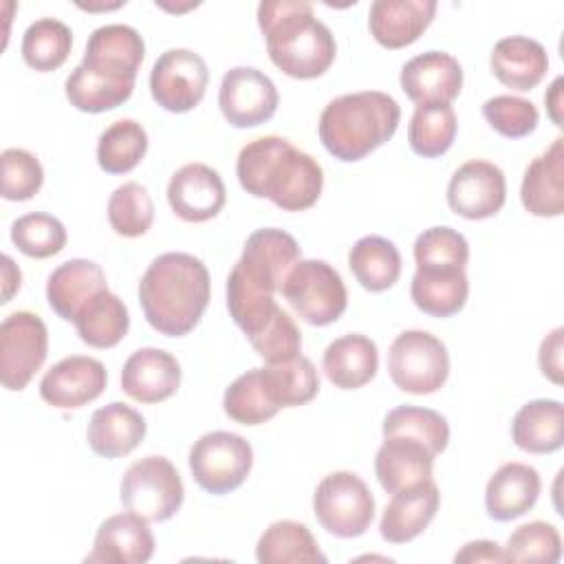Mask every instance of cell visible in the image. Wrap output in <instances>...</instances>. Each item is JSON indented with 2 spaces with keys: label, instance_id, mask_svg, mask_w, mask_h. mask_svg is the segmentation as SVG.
Returning <instances> with one entry per match:
<instances>
[{
  "label": "cell",
  "instance_id": "cell-1",
  "mask_svg": "<svg viewBox=\"0 0 564 564\" xmlns=\"http://www.w3.org/2000/svg\"><path fill=\"white\" fill-rule=\"evenodd\" d=\"M242 189L256 198H269L284 212L313 207L324 187L322 165L284 137H260L242 145L236 161Z\"/></svg>",
  "mask_w": 564,
  "mask_h": 564
},
{
  "label": "cell",
  "instance_id": "cell-2",
  "mask_svg": "<svg viewBox=\"0 0 564 564\" xmlns=\"http://www.w3.org/2000/svg\"><path fill=\"white\" fill-rule=\"evenodd\" d=\"M209 271L192 253L156 256L139 282V304L148 324L165 337L187 335L209 304Z\"/></svg>",
  "mask_w": 564,
  "mask_h": 564
},
{
  "label": "cell",
  "instance_id": "cell-3",
  "mask_svg": "<svg viewBox=\"0 0 564 564\" xmlns=\"http://www.w3.org/2000/svg\"><path fill=\"white\" fill-rule=\"evenodd\" d=\"M258 26L271 62L293 79L324 75L337 55L330 29L302 0H267L258 4Z\"/></svg>",
  "mask_w": 564,
  "mask_h": 564
},
{
  "label": "cell",
  "instance_id": "cell-4",
  "mask_svg": "<svg viewBox=\"0 0 564 564\" xmlns=\"http://www.w3.org/2000/svg\"><path fill=\"white\" fill-rule=\"evenodd\" d=\"M401 108L381 90L335 97L319 115V141L339 161H361L383 145L399 128Z\"/></svg>",
  "mask_w": 564,
  "mask_h": 564
},
{
  "label": "cell",
  "instance_id": "cell-5",
  "mask_svg": "<svg viewBox=\"0 0 564 564\" xmlns=\"http://www.w3.org/2000/svg\"><path fill=\"white\" fill-rule=\"evenodd\" d=\"M280 293L295 315L311 326H328L337 322L348 306L346 284L337 269L313 258L293 264Z\"/></svg>",
  "mask_w": 564,
  "mask_h": 564
},
{
  "label": "cell",
  "instance_id": "cell-6",
  "mask_svg": "<svg viewBox=\"0 0 564 564\" xmlns=\"http://www.w3.org/2000/svg\"><path fill=\"white\" fill-rule=\"evenodd\" d=\"M185 487L170 458L150 454L134 460L119 485V500L148 522L170 520L183 505Z\"/></svg>",
  "mask_w": 564,
  "mask_h": 564
},
{
  "label": "cell",
  "instance_id": "cell-7",
  "mask_svg": "<svg viewBox=\"0 0 564 564\" xmlns=\"http://www.w3.org/2000/svg\"><path fill=\"white\" fill-rule=\"evenodd\" d=\"M317 522L335 538H359L375 518V498L368 485L352 471H330L313 494Z\"/></svg>",
  "mask_w": 564,
  "mask_h": 564
},
{
  "label": "cell",
  "instance_id": "cell-8",
  "mask_svg": "<svg viewBox=\"0 0 564 564\" xmlns=\"http://www.w3.org/2000/svg\"><path fill=\"white\" fill-rule=\"evenodd\" d=\"M388 375L403 392L432 394L447 381V348L427 330H403L390 344Z\"/></svg>",
  "mask_w": 564,
  "mask_h": 564
},
{
  "label": "cell",
  "instance_id": "cell-9",
  "mask_svg": "<svg viewBox=\"0 0 564 564\" xmlns=\"http://www.w3.org/2000/svg\"><path fill=\"white\" fill-rule=\"evenodd\" d=\"M189 471L196 485L214 496L238 489L253 465V449L240 434L216 430L189 447Z\"/></svg>",
  "mask_w": 564,
  "mask_h": 564
},
{
  "label": "cell",
  "instance_id": "cell-10",
  "mask_svg": "<svg viewBox=\"0 0 564 564\" xmlns=\"http://www.w3.org/2000/svg\"><path fill=\"white\" fill-rule=\"evenodd\" d=\"M48 355V330L40 315L15 311L0 324V381L20 392L42 368Z\"/></svg>",
  "mask_w": 564,
  "mask_h": 564
},
{
  "label": "cell",
  "instance_id": "cell-11",
  "mask_svg": "<svg viewBox=\"0 0 564 564\" xmlns=\"http://www.w3.org/2000/svg\"><path fill=\"white\" fill-rule=\"evenodd\" d=\"M209 70L189 48H170L159 55L150 73L152 99L167 112H189L205 97Z\"/></svg>",
  "mask_w": 564,
  "mask_h": 564
},
{
  "label": "cell",
  "instance_id": "cell-12",
  "mask_svg": "<svg viewBox=\"0 0 564 564\" xmlns=\"http://www.w3.org/2000/svg\"><path fill=\"white\" fill-rule=\"evenodd\" d=\"M278 88L262 70L253 66H234L223 75L218 106L234 128H256L269 121L278 110Z\"/></svg>",
  "mask_w": 564,
  "mask_h": 564
},
{
  "label": "cell",
  "instance_id": "cell-13",
  "mask_svg": "<svg viewBox=\"0 0 564 564\" xmlns=\"http://www.w3.org/2000/svg\"><path fill=\"white\" fill-rule=\"evenodd\" d=\"M507 198V181L498 165L471 159L463 163L449 178L447 205L456 216L467 220H485L496 216Z\"/></svg>",
  "mask_w": 564,
  "mask_h": 564
},
{
  "label": "cell",
  "instance_id": "cell-14",
  "mask_svg": "<svg viewBox=\"0 0 564 564\" xmlns=\"http://www.w3.org/2000/svg\"><path fill=\"white\" fill-rule=\"evenodd\" d=\"M108 383L104 364L95 357L70 355L51 366L40 381V397L57 410H77L95 401Z\"/></svg>",
  "mask_w": 564,
  "mask_h": 564
},
{
  "label": "cell",
  "instance_id": "cell-15",
  "mask_svg": "<svg viewBox=\"0 0 564 564\" xmlns=\"http://www.w3.org/2000/svg\"><path fill=\"white\" fill-rule=\"evenodd\" d=\"M399 82L416 106H449L460 95L463 68L445 51H425L403 64Z\"/></svg>",
  "mask_w": 564,
  "mask_h": 564
},
{
  "label": "cell",
  "instance_id": "cell-16",
  "mask_svg": "<svg viewBox=\"0 0 564 564\" xmlns=\"http://www.w3.org/2000/svg\"><path fill=\"white\" fill-rule=\"evenodd\" d=\"M297 260H302V251L291 234L275 227H262L247 238L236 267L249 280L275 293L282 289L286 273Z\"/></svg>",
  "mask_w": 564,
  "mask_h": 564
},
{
  "label": "cell",
  "instance_id": "cell-17",
  "mask_svg": "<svg viewBox=\"0 0 564 564\" xmlns=\"http://www.w3.org/2000/svg\"><path fill=\"white\" fill-rule=\"evenodd\" d=\"M227 189L220 174L205 163L178 167L167 183V203L185 223H205L220 214Z\"/></svg>",
  "mask_w": 564,
  "mask_h": 564
},
{
  "label": "cell",
  "instance_id": "cell-18",
  "mask_svg": "<svg viewBox=\"0 0 564 564\" xmlns=\"http://www.w3.org/2000/svg\"><path fill=\"white\" fill-rule=\"evenodd\" d=\"M143 55L145 44L137 29L128 24H104L90 33L82 66L112 79L134 82Z\"/></svg>",
  "mask_w": 564,
  "mask_h": 564
},
{
  "label": "cell",
  "instance_id": "cell-19",
  "mask_svg": "<svg viewBox=\"0 0 564 564\" xmlns=\"http://www.w3.org/2000/svg\"><path fill=\"white\" fill-rule=\"evenodd\" d=\"M154 535L145 518L134 511L115 513L99 524L86 562L143 564L154 555Z\"/></svg>",
  "mask_w": 564,
  "mask_h": 564
},
{
  "label": "cell",
  "instance_id": "cell-20",
  "mask_svg": "<svg viewBox=\"0 0 564 564\" xmlns=\"http://www.w3.org/2000/svg\"><path fill=\"white\" fill-rule=\"evenodd\" d=\"M181 386V364L161 348L134 350L121 370V390L139 403H161L176 394Z\"/></svg>",
  "mask_w": 564,
  "mask_h": 564
},
{
  "label": "cell",
  "instance_id": "cell-21",
  "mask_svg": "<svg viewBox=\"0 0 564 564\" xmlns=\"http://www.w3.org/2000/svg\"><path fill=\"white\" fill-rule=\"evenodd\" d=\"M438 505L441 494L432 478L392 494L379 522L381 538L390 544L412 542L434 520Z\"/></svg>",
  "mask_w": 564,
  "mask_h": 564
},
{
  "label": "cell",
  "instance_id": "cell-22",
  "mask_svg": "<svg viewBox=\"0 0 564 564\" xmlns=\"http://www.w3.org/2000/svg\"><path fill=\"white\" fill-rule=\"evenodd\" d=\"M434 0H375L368 11L370 35L383 48H403L416 42L432 24Z\"/></svg>",
  "mask_w": 564,
  "mask_h": 564
},
{
  "label": "cell",
  "instance_id": "cell-23",
  "mask_svg": "<svg viewBox=\"0 0 564 564\" xmlns=\"http://www.w3.org/2000/svg\"><path fill=\"white\" fill-rule=\"evenodd\" d=\"M520 200L524 209L540 218H555L564 212V139L557 137L535 156L522 176Z\"/></svg>",
  "mask_w": 564,
  "mask_h": 564
},
{
  "label": "cell",
  "instance_id": "cell-24",
  "mask_svg": "<svg viewBox=\"0 0 564 564\" xmlns=\"http://www.w3.org/2000/svg\"><path fill=\"white\" fill-rule=\"evenodd\" d=\"M542 489L540 474L527 463H505L485 487V507L489 518L509 522L524 516L538 500Z\"/></svg>",
  "mask_w": 564,
  "mask_h": 564
},
{
  "label": "cell",
  "instance_id": "cell-25",
  "mask_svg": "<svg viewBox=\"0 0 564 564\" xmlns=\"http://www.w3.org/2000/svg\"><path fill=\"white\" fill-rule=\"evenodd\" d=\"M434 454L408 436H386L375 456V474L388 494H397L416 482L430 480Z\"/></svg>",
  "mask_w": 564,
  "mask_h": 564
},
{
  "label": "cell",
  "instance_id": "cell-26",
  "mask_svg": "<svg viewBox=\"0 0 564 564\" xmlns=\"http://www.w3.org/2000/svg\"><path fill=\"white\" fill-rule=\"evenodd\" d=\"M489 66L500 84L511 90L524 93L535 88L544 79L549 70V55L538 40L524 35H509L494 44Z\"/></svg>",
  "mask_w": 564,
  "mask_h": 564
},
{
  "label": "cell",
  "instance_id": "cell-27",
  "mask_svg": "<svg viewBox=\"0 0 564 564\" xmlns=\"http://www.w3.org/2000/svg\"><path fill=\"white\" fill-rule=\"evenodd\" d=\"M108 289L104 269L86 258L62 262L46 280V300L53 313L73 322L79 308L99 291Z\"/></svg>",
  "mask_w": 564,
  "mask_h": 564
},
{
  "label": "cell",
  "instance_id": "cell-28",
  "mask_svg": "<svg viewBox=\"0 0 564 564\" xmlns=\"http://www.w3.org/2000/svg\"><path fill=\"white\" fill-rule=\"evenodd\" d=\"M145 430V419L134 408L121 401H112L93 412L86 438L97 456L119 458L141 445Z\"/></svg>",
  "mask_w": 564,
  "mask_h": 564
},
{
  "label": "cell",
  "instance_id": "cell-29",
  "mask_svg": "<svg viewBox=\"0 0 564 564\" xmlns=\"http://www.w3.org/2000/svg\"><path fill=\"white\" fill-rule=\"evenodd\" d=\"M326 379L339 390H357L377 375V344L359 333H348L333 339L322 357Z\"/></svg>",
  "mask_w": 564,
  "mask_h": 564
},
{
  "label": "cell",
  "instance_id": "cell-30",
  "mask_svg": "<svg viewBox=\"0 0 564 564\" xmlns=\"http://www.w3.org/2000/svg\"><path fill=\"white\" fill-rule=\"evenodd\" d=\"M410 295L419 311L432 317L456 315L469 295V280L465 269L432 267L416 269L410 282Z\"/></svg>",
  "mask_w": 564,
  "mask_h": 564
},
{
  "label": "cell",
  "instance_id": "cell-31",
  "mask_svg": "<svg viewBox=\"0 0 564 564\" xmlns=\"http://www.w3.org/2000/svg\"><path fill=\"white\" fill-rule=\"evenodd\" d=\"M516 447L529 454H551L564 445V408L555 399L524 403L511 421Z\"/></svg>",
  "mask_w": 564,
  "mask_h": 564
},
{
  "label": "cell",
  "instance_id": "cell-32",
  "mask_svg": "<svg viewBox=\"0 0 564 564\" xmlns=\"http://www.w3.org/2000/svg\"><path fill=\"white\" fill-rule=\"evenodd\" d=\"M73 324L84 344L93 348H112L126 337L130 315L123 300L104 289L79 308Z\"/></svg>",
  "mask_w": 564,
  "mask_h": 564
},
{
  "label": "cell",
  "instance_id": "cell-33",
  "mask_svg": "<svg viewBox=\"0 0 564 564\" xmlns=\"http://www.w3.org/2000/svg\"><path fill=\"white\" fill-rule=\"evenodd\" d=\"M260 564H315L326 562L311 529L295 520H278L264 529L256 544Z\"/></svg>",
  "mask_w": 564,
  "mask_h": 564
},
{
  "label": "cell",
  "instance_id": "cell-34",
  "mask_svg": "<svg viewBox=\"0 0 564 564\" xmlns=\"http://www.w3.org/2000/svg\"><path fill=\"white\" fill-rule=\"evenodd\" d=\"M348 267L366 291L381 293L399 280L401 253L388 238L364 236L350 247Z\"/></svg>",
  "mask_w": 564,
  "mask_h": 564
},
{
  "label": "cell",
  "instance_id": "cell-35",
  "mask_svg": "<svg viewBox=\"0 0 564 564\" xmlns=\"http://www.w3.org/2000/svg\"><path fill=\"white\" fill-rule=\"evenodd\" d=\"M262 379L278 408L304 405L319 392V375L313 361L304 355L262 366Z\"/></svg>",
  "mask_w": 564,
  "mask_h": 564
},
{
  "label": "cell",
  "instance_id": "cell-36",
  "mask_svg": "<svg viewBox=\"0 0 564 564\" xmlns=\"http://www.w3.org/2000/svg\"><path fill=\"white\" fill-rule=\"evenodd\" d=\"M66 99L82 112H106L130 99L134 82L112 79L77 64L64 84Z\"/></svg>",
  "mask_w": 564,
  "mask_h": 564
},
{
  "label": "cell",
  "instance_id": "cell-37",
  "mask_svg": "<svg viewBox=\"0 0 564 564\" xmlns=\"http://www.w3.org/2000/svg\"><path fill=\"white\" fill-rule=\"evenodd\" d=\"M148 152V132L134 119L112 121L97 141V163L108 174L134 170Z\"/></svg>",
  "mask_w": 564,
  "mask_h": 564
},
{
  "label": "cell",
  "instance_id": "cell-38",
  "mask_svg": "<svg viewBox=\"0 0 564 564\" xmlns=\"http://www.w3.org/2000/svg\"><path fill=\"white\" fill-rule=\"evenodd\" d=\"M73 48V31L55 18H40L31 22L22 35V57L26 66L48 73L59 68Z\"/></svg>",
  "mask_w": 564,
  "mask_h": 564
},
{
  "label": "cell",
  "instance_id": "cell-39",
  "mask_svg": "<svg viewBox=\"0 0 564 564\" xmlns=\"http://www.w3.org/2000/svg\"><path fill=\"white\" fill-rule=\"evenodd\" d=\"M223 410L240 425H260L280 412L267 392L262 368H251L229 383L223 394Z\"/></svg>",
  "mask_w": 564,
  "mask_h": 564
},
{
  "label": "cell",
  "instance_id": "cell-40",
  "mask_svg": "<svg viewBox=\"0 0 564 564\" xmlns=\"http://www.w3.org/2000/svg\"><path fill=\"white\" fill-rule=\"evenodd\" d=\"M458 121L452 106H416L408 126V141L414 154L434 159L452 148Z\"/></svg>",
  "mask_w": 564,
  "mask_h": 564
},
{
  "label": "cell",
  "instance_id": "cell-41",
  "mask_svg": "<svg viewBox=\"0 0 564 564\" xmlns=\"http://www.w3.org/2000/svg\"><path fill=\"white\" fill-rule=\"evenodd\" d=\"M386 436H408L423 443L434 456H438L449 443L447 419L430 408L419 405H399L390 410L383 419V438Z\"/></svg>",
  "mask_w": 564,
  "mask_h": 564
},
{
  "label": "cell",
  "instance_id": "cell-42",
  "mask_svg": "<svg viewBox=\"0 0 564 564\" xmlns=\"http://www.w3.org/2000/svg\"><path fill=\"white\" fill-rule=\"evenodd\" d=\"M154 220V205L148 189L137 183L128 181L119 185L108 198V223L115 234L123 238H139L143 236Z\"/></svg>",
  "mask_w": 564,
  "mask_h": 564
},
{
  "label": "cell",
  "instance_id": "cell-43",
  "mask_svg": "<svg viewBox=\"0 0 564 564\" xmlns=\"http://www.w3.org/2000/svg\"><path fill=\"white\" fill-rule=\"evenodd\" d=\"M11 242L29 258L44 260L59 253L66 245V227L59 218L33 212L24 214L11 225Z\"/></svg>",
  "mask_w": 564,
  "mask_h": 564
},
{
  "label": "cell",
  "instance_id": "cell-44",
  "mask_svg": "<svg viewBox=\"0 0 564 564\" xmlns=\"http://www.w3.org/2000/svg\"><path fill=\"white\" fill-rule=\"evenodd\" d=\"M505 562L516 564H555L562 557V538L549 522L533 520L520 524L507 540Z\"/></svg>",
  "mask_w": 564,
  "mask_h": 564
},
{
  "label": "cell",
  "instance_id": "cell-45",
  "mask_svg": "<svg viewBox=\"0 0 564 564\" xmlns=\"http://www.w3.org/2000/svg\"><path fill=\"white\" fill-rule=\"evenodd\" d=\"M469 260V245L465 236L447 225L425 229L414 242L416 269L456 267L465 269Z\"/></svg>",
  "mask_w": 564,
  "mask_h": 564
},
{
  "label": "cell",
  "instance_id": "cell-46",
  "mask_svg": "<svg viewBox=\"0 0 564 564\" xmlns=\"http://www.w3.org/2000/svg\"><path fill=\"white\" fill-rule=\"evenodd\" d=\"M247 339L267 364L293 359L302 350V333L293 317L280 306L273 311L269 322Z\"/></svg>",
  "mask_w": 564,
  "mask_h": 564
},
{
  "label": "cell",
  "instance_id": "cell-47",
  "mask_svg": "<svg viewBox=\"0 0 564 564\" xmlns=\"http://www.w3.org/2000/svg\"><path fill=\"white\" fill-rule=\"evenodd\" d=\"M482 117L487 123L507 139H522L538 128V108L516 95H496L482 104Z\"/></svg>",
  "mask_w": 564,
  "mask_h": 564
},
{
  "label": "cell",
  "instance_id": "cell-48",
  "mask_svg": "<svg viewBox=\"0 0 564 564\" xmlns=\"http://www.w3.org/2000/svg\"><path fill=\"white\" fill-rule=\"evenodd\" d=\"M0 167L4 200H29L40 192L44 183V170L37 156L29 150L7 148L0 154Z\"/></svg>",
  "mask_w": 564,
  "mask_h": 564
},
{
  "label": "cell",
  "instance_id": "cell-49",
  "mask_svg": "<svg viewBox=\"0 0 564 564\" xmlns=\"http://www.w3.org/2000/svg\"><path fill=\"white\" fill-rule=\"evenodd\" d=\"M562 350H564V328H553L540 344L538 364L542 375L555 386L562 383Z\"/></svg>",
  "mask_w": 564,
  "mask_h": 564
},
{
  "label": "cell",
  "instance_id": "cell-50",
  "mask_svg": "<svg viewBox=\"0 0 564 564\" xmlns=\"http://www.w3.org/2000/svg\"><path fill=\"white\" fill-rule=\"evenodd\" d=\"M454 562H489V564H498V562H505V551L500 544L491 542V540H474V542H467L456 555H454Z\"/></svg>",
  "mask_w": 564,
  "mask_h": 564
},
{
  "label": "cell",
  "instance_id": "cell-51",
  "mask_svg": "<svg viewBox=\"0 0 564 564\" xmlns=\"http://www.w3.org/2000/svg\"><path fill=\"white\" fill-rule=\"evenodd\" d=\"M562 86H564V77H555V82L551 84V88L544 95V104H546V112L551 117V121L562 128Z\"/></svg>",
  "mask_w": 564,
  "mask_h": 564
},
{
  "label": "cell",
  "instance_id": "cell-52",
  "mask_svg": "<svg viewBox=\"0 0 564 564\" xmlns=\"http://www.w3.org/2000/svg\"><path fill=\"white\" fill-rule=\"evenodd\" d=\"M20 282H22L20 269L9 256H2V304H7L11 295L20 289Z\"/></svg>",
  "mask_w": 564,
  "mask_h": 564
},
{
  "label": "cell",
  "instance_id": "cell-53",
  "mask_svg": "<svg viewBox=\"0 0 564 564\" xmlns=\"http://www.w3.org/2000/svg\"><path fill=\"white\" fill-rule=\"evenodd\" d=\"M123 2H115V4H97V7H90V4H79L82 9L86 11H108V9H119Z\"/></svg>",
  "mask_w": 564,
  "mask_h": 564
}]
</instances>
